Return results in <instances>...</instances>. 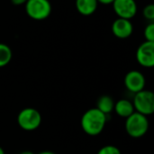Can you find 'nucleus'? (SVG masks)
<instances>
[{
    "label": "nucleus",
    "mask_w": 154,
    "mask_h": 154,
    "mask_svg": "<svg viewBox=\"0 0 154 154\" xmlns=\"http://www.w3.org/2000/svg\"><path fill=\"white\" fill-rule=\"evenodd\" d=\"M144 38L145 41H149V42H154V23L153 22H151L149 24L146 25L144 32Z\"/></svg>",
    "instance_id": "nucleus-14"
},
{
    "label": "nucleus",
    "mask_w": 154,
    "mask_h": 154,
    "mask_svg": "<svg viewBox=\"0 0 154 154\" xmlns=\"http://www.w3.org/2000/svg\"><path fill=\"white\" fill-rule=\"evenodd\" d=\"M114 110L116 113V115L124 118H127L135 111L133 102H131L128 99L118 100L116 103H115Z\"/></svg>",
    "instance_id": "nucleus-11"
},
{
    "label": "nucleus",
    "mask_w": 154,
    "mask_h": 154,
    "mask_svg": "<svg viewBox=\"0 0 154 154\" xmlns=\"http://www.w3.org/2000/svg\"><path fill=\"white\" fill-rule=\"evenodd\" d=\"M112 5L115 13L120 18L131 20L137 14L135 0H115Z\"/></svg>",
    "instance_id": "nucleus-7"
},
{
    "label": "nucleus",
    "mask_w": 154,
    "mask_h": 154,
    "mask_svg": "<svg viewBox=\"0 0 154 154\" xmlns=\"http://www.w3.org/2000/svg\"><path fill=\"white\" fill-rule=\"evenodd\" d=\"M137 62L144 68L154 66V42H143L136 51Z\"/></svg>",
    "instance_id": "nucleus-6"
},
{
    "label": "nucleus",
    "mask_w": 154,
    "mask_h": 154,
    "mask_svg": "<svg viewBox=\"0 0 154 154\" xmlns=\"http://www.w3.org/2000/svg\"><path fill=\"white\" fill-rule=\"evenodd\" d=\"M38 154H56L54 153V152H50V151H45V152H40V153Z\"/></svg>",
    "instance_id": "nucleus-19"
},
{
    "label": "nucleus",
    "mask_w": 154,
    "mask_h": 154,
    "mask_svg": "<svg viewBox=\"0 0 154 154\" xmlns=\"http://www.w3.org/2000/svg\"><path fill=\"white\" fill-rule=\"evenodd\" d=\"M27 15L36 21L48 18L51 13V5L49 0H27L25 3Z\"/></svg>",
    "instance_id": "nucleus-3"
},
{
    "label": "nucleus",
    "mask_w": 154,
    "mask_h": 154,
    "mask_svg": "<svg viewBox=\"0 0 154 154\" xmlns=\"http://www.w3.org/2000/svg\"><path fill=\"white\" fill-rule=\"evenodd\" d=\"M125 119V131L131 137L140 138L147 134L149 121L146 116L134 111Z\"/></svg>",
    "instance_id": "nucleus-2"
},
{
    "label": "nucleus",
    "mask_w": 154,
    "mask_h": 154,
    "mask_svg": "<svg viewBox=\"0 0 154 154\" xmlns=\"http://www.w3.org/2000/svg\"><path fill=\"white\" fill-rule=\"evenodd\" d=\"M133 105L134 110L146 116L154 113V94L151 90L143 89L134 94Z\"/></svg>",
    "instance_id": "nucleus-5"
},
{
    "label": "nucleus",
    "mask_w": 154,
    "mask_h": 154,
    "mask_svg": "<svg viewBox=\"0 0 154 154\" xmlns=\"http://www.w3.org/2000/svg\"><path fill=\"white\" fill-rule=\"evenodd\" d=\"M12 57L13 53L11 48L6 44L0 42V68L8 65L12 60Z\"/></svg>",
    "instance_id": "nucleus-13"
},
{
    "label": "nucleus",
    "mask_w": 154,
    "mask_h": 154,
    "mask_svg": "<svg viewBox=\"0 0 154 154\" xmlns=\"http://www.w3.org/2000/svg\"><path fill=\"white\" fill-rule=\"evenodd\" d=\"M20 154H34V153H33V152H30V151H24V152H21Z\"/></svg>",
    "instance_id": "nucleus-20"
},
{
    "label": "nucleus",
    "mask_w": 154,
    "mask_h": 154,
    "mask_svg": "<svg viewBox=\"0 0 154 154\" xmlns=\"http://www.w3.org/2000/svg\"><path fill=\"white\" fill-rule=\"evenodd\" d=\"M11 2L15 5H21L27 2V0H11Z\"/></svg>",
    "instance_id": "nucleus-17"
},
{
    "label": "nucleus",
    "mask_w": 154,
    "mask_h": 154,
    "mask_svg": "<svg viewBox=\"0 0 154 154\" xmlns=\"http://www.w3.org/2000/svg\"><path fill=\"white\" fill-rule=\"evenodd\" d=\"M114 106L115 102L113 98L107 95L101 96L97 101V108L106 116H108L114 110Z\"/></svg>",
    "instance_id": "nucleus-12"
},
{
    "label": "nucleus",
    "mask_w": 154,
    "mask_h": 154,
    "mask_svg": "<svg viewBox=\"0 0 154 154\" xmlns=\"http://www.w3.org/2000/svg\"><path fill=\"white\" fill-rule=\"evenodd\" d=\"M107 121V116L97 107L86 111L81 117L82 130L90 136H97L102 133Z\"/></svg>",
    "instance_id": "nucleus-1"
},
{
    "label": "nucleus",
    "mask_w": 154,
    "mask_h": 154,
    "mask_svg": "<svg viewBox=\"0 0 154 154\" xmlns=\"http://www.w3.org/2000/svg\"><path fill=\"white\" fill-rule=\"evenodd\" d=\"M17 123L24 131H34L42 124V116L35 108L26 107L18 114Z\"/></svg>",
    "instance_id": "nucleus-4"
},
{
    "label": "nucleus",
    "mask_w": 154,
    "mask_h": 154,
    "mask_svg": "<svg viewBox=\"0 0 154 154\" xmlns=\"http://www.w3.org/2000/svg\"><path fill=\"white\" fill-rule=\"evenodd\" d=\"M76 8L78 12L84 15V16H89L93 14L98 6L97 0H76Z\"/></svg>",
    "instance_id": "nucleus-10"
},
{
    "label": "nucleus",
    "mask_w": 154,
    "mask_h": 154,
    "mask_svg": "<svg viewBox=\"0 0 154 154\" xmlns=\"http://www.w3.org/2000/svg\"><path fill=\"white\" fill-rule=\"evenodd\" d=\"M0 154H5V151L3 150L2 147H0Z\"/></svg>",
    "instance_id": "nucleus-21"
},
{
    "label": "nucleus",
    "mask_w": 154,
    "mask_h": 154,
    "mask_svg": "<svg viewBox=\"0 0 154 154\" xmlns=\"http://www.w3.org/2000/svg\"><path fill=\"white\" fill-rule=\"evenodd\" d=\"M125 86L130 92L135 94L145 87V78L138 70H131L125 77Z\"/></svg>",
    "instance_id": "nucleus-8"
},
{
    "label": "nucleus",
    "mask_w": 154,
    "mask_h": 154,
    "mask_svg": "<svg viewBox=\"0 0 154 154\" xmlns=\"http://www.w3.org/2000/svg\"><path fill=\"white\" fill-rule=\"evenodd\" d=\"M111 28L113 34L118 39H127L134 32V25L131 20L120 17L113 22Z\"/></svg>",
    "instance_id": "nucleus-9"
},
{
    "label": "nucleus",
    "mask_w": 154,
    "mask_h": 154,
    "mask_svg": "<svg viewBox=\"0 0 154 154\" xmlns=\"http://www.w3.org/2000/svg\"><path fill=\"white\" fill-rule=\"evenodd\" d=\"M97 154H121V152L116 146L106 145L98 151Z\"/></svg>",
    "instance_id": "nucleus-16"
},
{
    "label": "nucleus",
    "mask_w": 154,
    "mask_h": 154,
    "mask_svg": "<svg viewBox=\"0 0 154 154\" xmlns=\"http://www.w3.org/2000/svg\"><path fill=\"white\" fill-rule=\"evenodd\" d=\"M143 17L150 21V22H153L154 20V5L152 4H150V5H147L143 10Z\"/></svg>",
    "instance_id": "nucleus-15"
},
{
    "label": "nucleus",
    "mask_w": 154,
    "mask_h": 154,
    "mask_svg": "<svg viewBox=\"0 0 154 154\" xmlns=\"http://www.w3.org/2000/svg\"><path fill=\"white\" fill-rule=\"evenodd\" d=\"M114 1L115 0H97L98 4L100 3L102 5H112Z\"/></svg>",
    "instance_id": "nucleus-18"
}]
</instances>
